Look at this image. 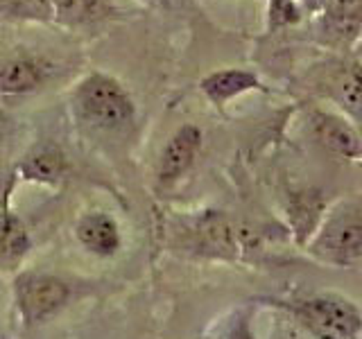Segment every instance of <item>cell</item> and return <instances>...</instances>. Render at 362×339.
Here are the masks:
<instances>
[{
    "label": "cell",
    "mask_w": 362,
    "mask_h": 339,
    "mask_svg": "<svg viewBox=\"0 0 362 339\" xmlns=\"http://www.w3.org/2000/svg\"><path fill=\"white\" fill-rule=\"evenodd\" d=\"M269 303L313 339H362V305L342 292L320 290Z\"/></svg>",
    "instance_id": "obj_1"
},
{
    "label": "cell",
    "mask_w": 362,
    "mask_h": 339,
    "mask_svg": "<svg viewBox=\"0 0 362 339\" xmlns=\"http://www.w3.org/2000/svg\"><path fill=\"white\" fill-rule=\"evenodd\" d=\"M305 251L320 265L351 269L362 265V199L349 197L328 203Z\"/></svg>",
    "instance_id": "obj_2"
},
{
    "label": "cell",
    "mask_w": 362,
    "mask_h": 339,
    "mask_svg": "<svg viewBox=\"0 0 362 339\" xmlns=\"http://www.w3.org/2000/svg\"><path fill=\"white\" fill-rule=\"evenodd\" d=\"M73 109L88 127L120 129L136 116V105L122 82L107 73H88L73 88Z\"/></svg>",
    "instance_id": "obj_3"
},
{
    "label": "cell",
    "mask_w": 362,
    "mask_h": 339,
    "mask_svg": "<svg viewBox=\"0 0 362 339\" xmlns=\"http://www.w3.org/2000/svg\"><path fill=\"white\" fill-rule=\"evenodd\" d=\"M177 235L181 249L197 258L233 263L240 254V242H238L231 220L215 208L197 210L184 218Z\"/></svg>",
    "instance_id": "obj_4"
},
{
    "label": "cell",
    "mask_w": 362,
    "mask_h": 339,
    "mask_svg": "<svg viewBox=\"0 0 362 339\" xmlns=\"http://www.w3.org/2000/svg\"><path fill=\"white\" fill-rule=\"evenodd\" d=\"M71 301V287L54 274L23 271L14 280V303L21 321L28 328L41 326L59 314Z\"/></svg>",
    "instance_id": "obj_5"
},
{
    "label": "cell",
    "mask_w": 362,
    "mask_h": 339,
    "mask_svg": "<svg viewBox=\"0 0 362 339\" xmlns=\"http://www.w3.org/2000/svg\"><path fill=\"white\" fill-rule=\"evenodd\" d=\"M204 143V133L197 124L184 122L173 131L165 141L156 163V181L161 186H173L181 177L188 174V170L195 165L199 150Z\"/></svg>",
    "instance_id": "obj_6"
},
{
    "label": "cell",
    "mask_w": 362,
    "mask_h": 339,
    "mask_svg": "<svg viewBox=\"0 0 362 339\" xmlns=\"http://www.w3.org/2000/svg\"><path fill=\"white\" fill-rule=\"evenodd\" d=\"M52 64L39 54L14 52L0 56V95L21 97L37 93L52 77Z\"/></svg>",
    "instance_id": "obj_7"
},
{
    "label": "cell",
    "mask_w": 362,
    "mask_h": 339,
    "mask_svg": "<svg viewBox=\"0 0 362 339\" xmlns=\"http://www.w3.org/2000/svg\"><path fill=\"white\" fill-rule=\"evenodd\" d=\"M310 124L315 138L331 154L349 158V161L362 156V136L356 122H351L342 113L317 109L310 116Z\"/></svg>",
    "instance_id": "obj_8"
},
{
    "label": "cell",
    "mask_w": 362,
    "mask_h": 339,
    "mask_svg": "<svg viewBox=\"0 0 362 339\" xmlns=\"http://www.w3.org/2000/svg\"><path fill=\"white\" fill-rule=\"evenodd\" d=\"M75 237L88 254L113 258L122 249V231L118 220L107 210H86L75 222Z\"/></svg>",
    "instance_id": "obj_9"
},
{
    "label": "cell",
    "mask_w": 362,
    "mask_h": 339,
    "mask_svg": "<svg viewBox=\"0 0 362 339\" xmlns=\"http://www.w3.org/2000/svg\"><path fill=\"white\" fill-rule=\"evenodd\" d=\"M199 90L213 107H226L231 100L252 90H265L260 77L247 68H220L199 79Z\"/></svg>",
    "instance_id": "obj_10"
},
{
    "label": "cell",
    "mask_w": 362,
    "mask_h": 339,
    "mask_svg": "<svg viewBox=\"0 0 362 339\" xmlns=\"http://www.w3.org/2000/svg\"><path fill=\"white\" fill-rule=\"evenodd\" d=\"M328 208V201L324 199V192L317 188H301L292 190L286 199V218L288 226L299 246H305L313 233L320 226L324 213Z\"/></svg>",
    "instance_id": "obj_11"
},
{
    "label": "cell",
    "mask_w": 362,
    "mask_h": 339,
    "mask_svg": "<svg viewBox=\"0 0 362 339\" xmlns=\"http://www.w3.org/2000/svg\"><path fill=\"white\" fill-rule=\"evenodd\" d=\"M68 170L66 154L59 145L43 143L32 147V150L21 158L16 172L21 179L32 181L41 186H59Z\"/></svg>",
    "instance_id": "obj_12"
},
{
    "label": "cell",
    "mask_w": 362,
    "mask_h": 339,
    "mask_svg": "<svg viewBox=\"0 0 362 339\" xmlns=\"http://www.w3.org/2000/svg\"><path fill=\"white\" fill-rule=\"evenodd\" d=\"M322 16L328 39L339 45L351 43L362 30V0H326Z\"/></svg>",
    "instance_id": "obj_13"
},
{
    "label": "cell",
    "mask_w": 362,
    "mask_h": 339,
    "mask_svg": "<svg viewBox=\"0 0 362 339\" xmlns=\"http://www.w3.org/2000/svg\"><path fill=\"white\" fill-rule=\"evenodd\" d=\"M331 100L351 122L362 124V59L351 61L333 79Z\"/></svg>",
    "instance_id": "obj_14"
},
{
    "label": "cell",
    "mask_w": 362,
    "mask_h": 339,
    "mask_svg": "<svg viewBox=\"0 0 362 339\" xmlns=\"http://www.w3.org/2000/svg\"><path fill=\"white\" fill-rule=\"evenodd\" d=\"M52 23L62 28H82L107 18L113 5L111 0H50Z\"/></svg>",
    "instance_id": "obj_15"
},
{
    "label": "cell",
    "mask_w": 362,
    "mask_h": 339,
    "mask_svg": "<svg viewBox=\"0 0 362 339\" xmlns=\"http://www.w3.org/2000/svg\"><path fill=\"white\" fill-rule=\"evenodd\" d=\"M30 249V235L14 213H0V260L16 263Z\"/></svg>",
    "instance_id": "obj_16"
},
{
    "label": "cell",
    "mask_w": 362,
    "mask_h": 339,
    "mask_svg": "<svg viewBox=\"0 0 362 339\" xmlns=\"http://www.w3.org/2000/svg\"><path fill=\"white\" fill-rule=\"evenodd\" d=\"M0 18L23 23H52L50 0H0Z\"/></svg>",
    "instance_id": "obj_17"
},
{
    "label": "cell",
    "mask_w": 362,
    "mask_h": 339,
    "mask_svg": "<svg viewBox=\"0 0 362 339\" xmlns=\"http://www.w3.org/2000/svg\"><path fill=\"white\" fill-rule=\"evenodd\" d=\"M303 16L305 14L297 0H267V32L299 25Z\"/></svg>",
    "instance_id": "obj_18"
},
{
    "label": "cell",
    "mask_w": 362,
    "mask_h": 339,
    "mask_svg": "<svg viewBox=\"0 0 362 339\" xmlns=\"http://www.w3.org/2000/svg\"><path fill=\"white\" fill-rule=\"evenodd\" d=\"M220 339H258L254 331V314L249 308L233 310L222 328Z\"/></svg>",
    "instance_id": "obj_19"
},
{
    "label": "cell",
    "mask_w": 362,
    "mask_h": 339,
    "mask_svg": "<svg viewBox=\"0 0 362 339\" xmlns=\"http://www.w3.org/2000/svg\"><path fill=\"white\" fill-rule=\"evenodd\" d=\"M310 335L303 333L301 328L294 323L290 316H286L283 321H279L274 326V331L269 333V339H308Z\"/></svg>",
    "instance_id": "obj_20"
},
{
    "label": "cell",
    "mask_w": 362,
    "mask_h": 339,
    "mask_svg": "<svg viewBox=\"0 0 362 339\" xmlns=\"http://www.w3.org/2000/svg\"><path fill=\"white\" fill-rule=\"evenodd\" d=\"M303 14H322L326 7V0H297Z\"/></svg>",
    "instance_id": "obj_21"
},
{
    "label": "cell",
    "mask_w": 362,
    "mask_h": 339,
    "mask_svg": "<svg viewBox=\"0 0 362 339\" xmlns=\"http://www.w3.org/2000/svg\"><path fill=\"white\" fill-rule=\"evenodd\" d=\"M141 3H150V0H141Z\"/></svg>",
    "instance_id": "obj_22"
},
{
    "label": "cell",
    "mask_w": 362,
    "mask_h": 339,
    "mask_svg": "<svg viewBox=\"0 0 362 339\" xmlns=\"http://www.w3.org/2000/svg\"><path fill=\"white\" fill-rule=\"evenodd\" d=\"M0 339H5V337H3V335H0Z\"/></svg>",
    "instance_id": "obj_23"
}]
</instances>
